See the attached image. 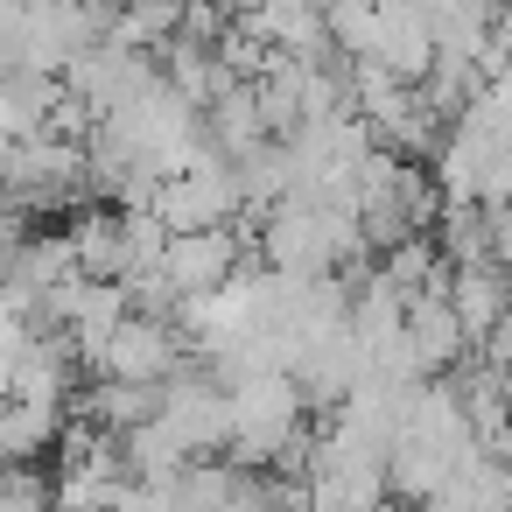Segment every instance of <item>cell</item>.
Here are the masks:
<instances>
[{"mask_svg": "<svg viewBox=\"0 0 512 512\" xmlns=\"http://www.w3.org/2000/svg\"><path fill=\"white\" fill-rule=\"evenodd\" d=\"M99 365L106 379H127V386H169L176 365H183V337L162 323V316H127L106 344H99Z\"/></svg>", "mask_w": 512, "mask_h": 512, "instance_id": "obj_2", "label": "cell"}, {"mask_svg": "<svg viewBox=\"0 0 512 512\" xmlns=\"http://www.w3.org/2000/svg\"><path fill=\"white\" fill-rule=\"evenodd\" d=\"M302 498H309V512H386V498H393V491H386V456L323 435V442L309 449Z\"/></svg>", "mask_w": 512, "mask_h": 512, "instance_id": "obj_1", "label": "cell"}]
</instances>
